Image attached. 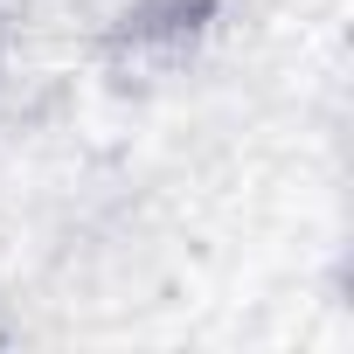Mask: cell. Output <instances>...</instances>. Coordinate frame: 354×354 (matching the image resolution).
Returning <instances> with one entry per match:
<instances>
[{
    "label": "cell",
    "mask_w": 354,
    "mask_h": 354,
    "mask_svg": "<svg viewBox=\"0 0 354 354\" xmlns=\"http://www.w3.org/2000/svg\"><path fill=\"white\" fill-rule=\"evenodd\" d=\"M0 70H8V56H0Z\"/></svg>",
    "instance_id": "cell-2"
},
{
    "label": "cell",
    "mask_w": 354,
    "mask_h": 354,
    "mask_svg": "<svg viewBox=\"0 0 354 354\" xmlns=\"http://www.w3.org/2000/svg\"><path fill=\"white\" fill-rule=\"evenodd\" d=\"M216 28V0H125L111 15V56H139V63H174L188 56L202 35Z\"/></svg>",
    "instance_id": "cell-1"
}]
</instances>
